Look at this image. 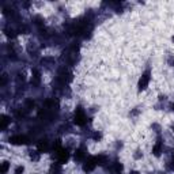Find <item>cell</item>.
<instances>
[{"mask_svg":"<svg viewBox=\"0 0 174 174\" xmlns=\"http://www.w3.org/2000/svg\"><path fill=\"white\" fill-rule=\"evenodd\" d=\"M86 121H87V120H86V114H84V112H83L82 109H78L76 112H75V117H73V122H75V124H76V125H84L86 124Z\"/></svg>","mask_w":174,"mask_h":174,"instance_id":"obj_1","label":"cell"},{"mask_svg":"<svg viewBox=\"0 0 174 174\" xmlns=\"http://www.w3.org/2000/svg\"><path fill=\"white\" fill-rule=\"evenodd\" d=\"M10 143L15 144V146H22V144H27L29 139L26 138V136H23V135H16V136L10 138Z\"/></svg>","mask_w":174,"mask_h":174,"instance_id":"obj_2","label":"cell"},{"mask_svg":"<svg viewBox=\"0 0 174 174\" xmlns=\"http://www.w3.org/2000/svg\"><path fill=\"white\" fill-rule=\"evenodd\" d=\"M148 83H150V72L147 71V72H144L143 75H141L140 80H139V91L146 90L147 86H148Z\"/></svg>","mask_w":174,"mask_h":174,"instance_id":"obj_3","label":"cell"},{"mask_svg":"<svg viewBox=\"0 0 174 174\" xmlns=\"http://www.w3.org/2000/svg\"><path fill=\"white\" fill-rule=\"evenodd\" d=\"M95 166H97V159H95L94 156H90V158L84 162V165H83V170L84 171H93L95 169Z\"/></svg>","mask_w":174,"mask_h":174,"instance_id":"obj_4","label":"cell"},{"mask_svg":"<svg viewBox=\"0 0 174 174\" xmlns=\"http://www.w3.org/2000/svg\"><path fill=\"white\" fill-rule=\"evenodd\" d=\"M57 158H58V161H60L61 163H65L68 161V158H70V154H68L67 150L60 148V150H57Z\"/></svg>","mask_w":174,"mask_h":174,"instance_id":"obj_5","label":"cell"},{"mask_svg":"<svg viewBox=\"0 0 174 174\" xmlns=\"http://www.w3.org/2000/svg\"><path fill=\"white\" fill-rule=\"evenodd\" d=\"M45 106H46V109H49V110H56L58 107V102L55 101V99H48V101L45 102Z\"/></svg>","mask_w":174,"mask_h":174,"instance_id":"obj_6","label":"cell"},{"mask_svg":"<svg viewBox=\"0 0 174 174\" xmlns=\"http://www.w3.org/2000/svg\"><path fill=\"white\" fill-rule=\"evenodd\" d=\"M10 124V118L7 116H0V129H6L7 125Z\"/></svg>","mask_w":174,"mask_h":174,"instance_id":"obj_7","label":"cell"},{"mask_svg":"<svg viewBox=\"0 0 174 174\" xmlns=\"http://www.w3.org/2000/svg\"><path fill=\"white\" fill-rule=\"evenodd\" d=\"M84 156H86L84 148H78L76 153H75V159H76V161H83V159H84Z\"/></svg>","mask_w":174,"mask_h":174,"instance_id":"obj_8","label":"cell"},{"mask_svg":"<svg viewBox=\"0 0 174 174\" xmlns=\"http://www.w3.org/2000/svg\"><path fill=\"white\" fill-rule=\"evenodd\" d=\"M161 151H162V143H161V140H158V143H156L153 148V153L158 156V155H161Z\"/></svg>","mask_w":174,"mask_h":174,"instance_id":"obj_9","label":"cell"},{"mask_svg":"<svg viewBox=\"0 0 174 174\" xmlns=\"http://www.w3.org/2000/svg\"><path fill=\"white\" fill-rule=\"evenodd\" d=\"M37 147H38V151H46L48 150V141L46 140H40Z\"/></svg>","mask_w":174,"mask_h":174,"instance_id":"obj_10","label":"cell"},{"mask_svg":"<svg viewBox=\"0 0 174 174\" xmlns=\"http://www.w3.org/2000/svg\"><path fill=\"white\" fill-rule=\"evenodd\" d=\"M40 79H41V78H40V72L34 70L33 71V79H31L33 84H38V83H40Z\"/></svg>","mask_w":174,"mask_h":174,"instance_id":"obj_11","label":"cell"},{"mask_svg":"<svg viewBox=\"0 0 174 174\" xmlns=\"http://www.w3.org/2000/svg\"><path fill=\"white\" fill-rule=\"evenodd\" d=\"M8 169H10L8 162H3V163H1V167H0V173H1V174H6L7 171H8Z\"/></svg>","mask_w":174,"mask_h":174,"instance_id":"obj_12","label":"cell"},{"mask_svg":"<svg viewBox=\"0 0 174 174\" xmlns=\"http://www.w3.org/2000/svg\"><path fill=\"white\" fill-rule=\"evenodd\" d=\"M95 159H97V165H105V162H106V156L104 155L95 156Z\"/></svg>","mask_w":174,"mask_h":174,"instance_id":"obj_13","label":"cell"},{"mask_svg":"<svg viewBox=\"0 0 174 174\" xmlns=\"http://www.w3.org/2000/svg\"><path fill=\"white\" fill-rule=\"evenodd\" d=\"M30 158L33 159V161H38V159H40V154H38V151H31Z\"/></svg>","mask_w":174,"mask_h":174,"instance_id":"obj_14","label":"cell"},{"mask_svg":"<svg viewBox=\"0 0 174 174\" xmlns=\"http://www.w3.org/2000/svg\"><path fill=\"white\" fill-rule=\"evenodd\" d=\"M121 170H122V166L120 165L118 162H116V163H114V171H116V173H120V171H121Z\"/></svg>","mask_w":174,"mask_h":174,"instance_id":"obj_15","label":"cell"},{"mask_svg":"<svg viewBox=\"0 0 174 174\" xmlns=\"http://www.w3.org/2000/svg\"><path fill=\"white\" fill-rule=\"evenodd\" d=\"M23 170H24L23 166H18V167L15 169V174H22L23 173Z\"/></svg>","mask_w":174,"mask_h":174,"instance_id":"obj_16","label":"cell"},{"mask_svg":"<svg viewBox=\"0 0 174 174\" xmlns=\"http://www.w3.org/2000/svg\"><path fill=\"white\" fill-rule=\"evenodd\" d=\"M94 138H95V139H99V138H101V135H99V133H95V135H94Z\"/></svg>","mask_w":174,"mask_h":174,"instance_id":"obj_17","label":"cell"},{"mask_svg":"<svg viewBox=\"0 0 174 174\" xmlns=\"http://www.w3.org/2000/svg\"><path fill=\"white\" fill-rule=\"evenodd\" d=\"M131 174H139V173H138V171H132Z\"/></svg>","mask_w":174,"mask_h":174,"instance_id":"obj_18","label":"cell"}]
</instances>
